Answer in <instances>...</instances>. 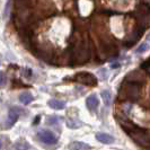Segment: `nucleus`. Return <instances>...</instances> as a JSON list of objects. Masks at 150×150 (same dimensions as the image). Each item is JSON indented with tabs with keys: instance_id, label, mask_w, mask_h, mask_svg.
Returning <instances> with one entry per match:
<instances>
[{
	"instance_id": "nucleus-1",
	"label": "nucleus",
	"mask_w": 150,
	"mask_h": 150,
	"mask_svg": "<svg viewBox=\"0 0 150 150\" xmlns=\"http://www.w3.org/2000/svg\"><path fill=\"white\" fill-rule=\"evenodd\" d=\"M122 129L130 135V138L134 141L137 144L141 146L142 148L149 149L150 148V139L147 135L143 129L139 128L134 123H131L129 121H121L120 122Z\"/></svg>"
},
{
	"instance_id": "nucleus-2",
	"label": "nucleus",
	"mask_w": 150,
	"mask_h": 150,
	"mask_svg": "<svg viewBox=\"0 0 150 150\" xmlns=\"http://www.w3.org/2000/svg\"><path fill=\"white\" fill-rule=\"evenodd\" d=\"M121 98L130 100V102H135L140 97V85L138 83H127L122 86L120 91Z\"/></svg>"
},
{
	"instance_id": "nucleus-3",
	"label": "nucleus",
	"mask_w": 150,
	"mask_h": 150,
	"mask_svg": "<svg viewBox=\"0 0 150 150\" xmlns=\"http://www.w3.org/2000/svg\"><path fill=\"white\" fill-rule=\"evenodd\" d=\"M75 80L78 81L79 83H83V85H86V86H90V87H94V86L97 85V78L93 74L86 72V71L78 72L75 76Z\"/></svg>"
},
{
	"instance_id": "nucleus-4",
	"label": "nucleus",
	"mask_w": 150,
	"mask_h": 150,
	"mask_svg": "<svg viewBox=\"0 0 150 150\" xmlns=\"http://www.w3.org/2000/svg\"><path fill=\"white\" fill-rule=\"evenodd\" d=\"M38 138L45 144H55L58 142V139L57 137L53 134L51 131L49 130H42V131H38Z\"/></svg>"
},
{
	"instance_id": "nucleus-5",
	"label": "nucleus",
	"mask_w": 150,
	"mask_h": 150,
	"mask_svg": "<svg viewBox=\"0 0 150 150\" xmlns=\"http://www.w3.org/2000/svg\"><path fill=\"white\" fill-rule=\"evenodd\" d=\"M23 112L22 108H19V107H11L10 110H9V113H8V120H7V128H10V127H13L14 124L16 123V121L18 120V117H19V115H21V113Z\"/></svg>"
},
{
	"instance_id": "nucleus-6",
	"label": "nucleus",
	"mask_w": 150,
	"mask_h": 150,
	"mask_svg": "<svg viewBox=\"0 0 150 150\" xmlns=\"http://www.w3.org/2000/svg\"><path fill=\"white\" fill-rule=\"evenodd\" d=\"M125 81L127 83H138V85H140L141 83L144 81V76L140 72V71H132V72H130L125 77Z\"/></svg>"
},
{
	"instance_id": "nucleus-7",
	"label": "nucleus",
	"mask_w": 150,
	"mask_h": 150,
	"mask_svg": "<svg viewBox=\"0 0 150 150\" xmlns=\"http://www.w3.org/2000/svg\"><path fill=\"white\" fill-rule=\"evenodd\" d=\"M86 105L88 107V110L94 112L98 108V105H99V100L96 95H90L89 97H87L86 99Z\"/></svg>"
},
{
	"instance_id": "nucleus-8",
	"label": "nucleus",
	"mask_w": 150,
	"mask_h": 150,
	"mask_svg": "<svg viewBox=\"0 0 150 150\" xmlns=\"http://www.w3.org/2000/svg\"><path fill=\"white\" fill-rule=\"evenodd\" d=\"M96 139L100 143H104V144H112L115 141L112 135L104 133V132H98V133H96Z\"/></svg>"
},
{
	"instance_id": "nucleus-9",
	"label": "nucleus",
	"mask_w": 150,
	"mask_h": 150,
	"mask_svg": "<svg viewBox=\"0 0 150 150\" xmlns=\"http://www.w3.org/2000/svg\"><path fill=\"white\" fill-rule=\"evenodd\" d=\"M69 150H89L90 146L85 142H80V141H74L69 144Z\"/></svg>"
},
{
	"instance_id": "nucleus-10",
	"label": "nucleus",
	"mask_w": 150,
	"mask_h": 150,
	"mask_svg": "<svg viewBox=\"0 0 150 150\" xmlns=\"http://www.w3.org/2000/svg\"><path fill=\"white\" fill-rule=\"evenodd\" d=\"M47 104L53 110H63L66 107V103L59 99H50Z\"/></svg>"
},
{
	"instance_id": "nucleus-11",
	"label": "nucleus",
	"mask_w": 150,
	"mask_h": 150,
	"mask_svg": "<svg viewBox=\"0 0 150 150\" xmlns=\"http://www.w3.org/2000/svg\"><path fill=\"white\" fill-rule=\"evenodd\" d=\"M32 100H33V96H32V94H30V93H23V94L19 95V102L22 104H24V105L30 104Z\"/></svg>"
},
{
	"instance_id": "nucleus-12",
	"label": "nucleus",
	"mask_w": 150,
	"mask_h": 150,
	"mask_svg": "<svg viewBox=\"0 0 150 150\" xmlns=\"http://www.w3.org/2000/svg\"><path fill=\"white\" fill-rule=\"evenodd\" d=\"M100 95H102V97H103V100H104L105 105L106 106L111 105V103H112V94H111V91H110V90H107V89L102 90Z\"/></svg>"
},
{
	"instance_id": "nucleus-13",
	"label": "nucleus",
	"mask_w": 150,
	"mask_h": 150,
	"mask_svg": "<svg viewBox=\"0 0 150 150\" xmlns=\"http://www.w3.org/2000/svg\"><path fill=\"white\" fill-rule=\"evenodd\" d=\"M67 127L70 129H78L80 127H83V122L77 120V119H71V120H68Z\"/></svg>"
},
{
	"instance_id": "nucleus-14",
	"label": "nucleus",
	"mask_w": 150,
	"mask_h": 150,
	"mask_svg": "<svg viewBox=\"0 0 150 150\" xmlns=\"http://www.w3.org/2000/svg\"><path fill=\"white\" fill-rule=\"evenodd\" d=\"M30 144L26 141H18L14 144V150H28Z\"/></svg>"
},
{
	"instance_id": "nucleus-15",
	"label": "nucleus",
	"mask_w": 150,
	"mask_h": 150,
	"mask_svg": "<svg viewBox=\"0 0 150 150\" xmlns=\"http://www.w3.org/2000/svg\"><path fill=\"white\" fill-rule=\"evenodd\" d=\"M148 50H149V44L142 43V44L135 50V53H138V54H142V53H144L146 51H148Z\"/></svg>"
},
{
	"instance_id": "nucleus-16",
	"label": "nucleus",
	"mask_w": 150,
	"mask_h": 150,
	"mask_svg": "<svg viewBox=\"0 0 150 150\" xmlns=\"http://www.w3.org/2000/svg\"><path fill=\"white\" fill-rule=\"evenodd\" d=\"M46 123L47 124H50V125H55V124H58L59 123V117L58 116H47L46 117Z\"/></svg>"
},
{
	"instance_id": "nucleus-17",
	"label": "nucleus",
	"mask_w": 150,
	"mask_h": 150,
	"mask_svg": "<svg viewBox=\"0 0 150 150\" xmlns=\"http://www.w3.org/2000/svg\"><path fill=\"white\" fill-rule=\"evenodd\" d=\"M7 83V78H6V75L4 74V72H1L0 71V87H2V86H5Z\"/></svg>"
},
{
	"instance_id": "nucleus-18",
	"label": "nucleus",
	"mask_w": 150,
	"mask_h": 150,
	"mask_svg": "<svg viewBox=\"0 0 150 150\" xmlns=\"http://www.w3.org/2000/svg\"><path fill=\"white\" fill-rule=\"evenodd\" d=\"M23 75L25 76L26 78H30V77H32V70L28 69V68H25V69L23 70Z\"/></svg>"
},
{
	"instance_id": "nucleus-19",
	"label": "nucleus",
	"mask_w": 150,
	"mask_h": 150,
	"mask_svg": "<svg viewBox=\"0 0 150 150\" xmlns=\"http://www.w3.org/2000/svg\"><path fill=\"white\" fill-rule=\"evenodd\" d=\"M150 67V59H148L147 61H144L142 64H141V68L142 69H147V68Z\"/></svg>"
},
{
	"instance_id": "nucleus-20",
	"label": "nucleus",
	"mask_w": 150,
	"mask_h": 150,
	"mask_svg": "<svg viewBox=\"0 0 150 150\" xmlns=\"http://www.w3.org/2000/svg\"><path fill=\"white\" fill-rule=\"evenodd\" d=\"M38 120H40V116H38V117L35 119V121L33 122V124H34V125H36V124H38Z\"/></svg>"
},
{
	"instance_id": "nucleus-21",
	"label": "nucleus",
	"mask_w": 150,
	"mask_h": 150,
	"mask_svg": "<svg viewBox=\"0 0 150 150\" xmlns=\"http://www.w3.org/2000/svg\"><path fill=\"white\" fill-rule=\"evenodd\" d=\"M119 67H120V64H119V63H113V64H112V68H113V69H114V68L116 69V68H119Z\"/></svg>"
},
{
	"instance_id": "nucleus-22",
	"label": "nucleus",
	"mask_w": 150,
	"mask_h": 150,
	"mask_svg": "<svg viewBox=\"0 0 150 150\" xmlns=\"http://www.w3.org/2000/svg\"><path fill=\"white\" fill-rule=\"evenodd\" d=\"M2 147V140H1V137H0V148Z\"/></svg>"
},
{
	"instance_id": "nucleus-23",
	"label": "nucleus",
	"mask_w": 150,
	"mask_h": 150,
	"mask_svg": "<svg viewBox=\"0 0 150 150\" xmlns=\"http://www.w3.org/2000/svg\"><path fill=\"white\" fill-rule=\"evenodd\" d=\"M148 38H149V41H150V35H149V36H148Z\"/></svg>"
}]
</instances>
